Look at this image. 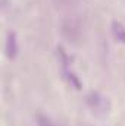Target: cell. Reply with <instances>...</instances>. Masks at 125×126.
<instances>
[{
    "label": "cell",
    "mask_w": 125,
    "mask_h": 126,
    "mask_svg": "<svg viewBox=\"0 0 125 126\" xmlns=\"http://www.w3.org/2000/svg\"><path fill=\"white\" fill-rule=\"evenodd\" d=\"M85 103L87 106L93 110L96 114H107L110 111V101L106 95H103L99 91H91L85 95Z\"/></svg>",
    "instance_id": "obj_1"
},
{
    "label": "cell",
    "mask_w": 125,
    "mask_h": 126,
    "mask_svg": "<svg viewBox=\"0 0 125 126\" xmlns=\"http://www.w3.org/2000/svg\"><path fill=\"white\" fill-rule=\"evenodd\" d=\"M61 32L69 43H78L83 37V25L78 19L75 18H68L65 19L61 25Z\"/></svg>",
    "instance_id": "obj_2"
},
{
    "label": "cell",
    "mask_w": 125,
    "mask_h": 126,
    "mask_svg": "<svg viewBox=\"0 0 125 126\" xmlns=\"http://www.w3.org/2000/svg\"><path fill=\"white\" fill-rule=\"evenodd\" d=\"M19 53V46H18V37L15 31H9L6 35V56L7 59L13 60Z\"/></svg>",
    "instance_id": "obj_3"
},
{
    "label": "cell",
    "mask_w": 125,
    "mask_h": 126,
    "mask_svg": "<svg viewBox=\"0 0 125 126\" xmlns=\"http://www.w3.org/2000/svg\"><path fill=\"white\" fill-rule=\"evenodd\" d=\"M112 35L118 43L125 44V27L119 21H113L112 22Z\"/></svg>",
    "instance_id": "obj_4"
},
{
    "label": "cell",
    "mask_w": 125,
    "mask_h": 126,
    "mask_svg": "<svg viewBox=\"0 0 125 126\" xmlns=\"http://www.w3.org/2000/svg\"><path fill=\"white\" fill-rule=\"evenodd\" d=\"M58 57H59V62L62 64L63 73H66L68 70H71V69H69V66H71V57H69V54L65 51V48H63L62 46H58Z\"/></svg>",
    "instance_id": "obj_5"
},
{
    "label": "cell",
    "mask_w": 125,
    "mask_h": 126,
    "mask_svg": "<svg viewBox=\"0 0 125 126\" xmlns=\"http://www.w3.org/2000/svg\"><path fill=\"white\" fill-rule=\"evenodd\" d=\"M65 78H66V81L69 82V85L71 87H74L75 90H81L83 88V84H81V81H80V78L75 75V72H72V70H68L66 73H65Z\"/></svg>",
    "instance_id": "obj_6"
},
{
    "label": "cell",
    "mask_w": 125,
    "mask_h": 126,
    "mask_svg": "<svg viewBox=\"0 0 125 126\" xmlns=\"http://www.w3.org/2000/svg\"><path fill=\"white\" fill-rule=\"evenodd\" d=\"M37 126H58L55 125L49 117H46V116H38L37 117Z\"/></svg>",
    "instance_id": "obj_7"
},
{
    "label": "cell",
    "mask_w": 125,
    "mask_h": 126,
    "mask_svg": "<svg viewBox=\"0 0 125 126\" xmlns=\"http://www.w3.org/2000/svg\"><path fill=\"white\" fill-rule=\"evenodd\" d=\"M75 0H56V3H59L58 6H69V4H72Z\"/></svg>",
    "instance_id": "obj_8"
}]
</instances>
